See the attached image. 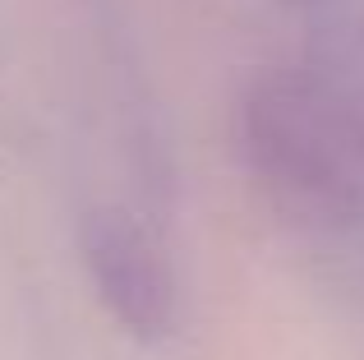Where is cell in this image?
Instances as JSON below:
<instances>
[{"mask_svg": "<svg viewBox=\"0 0 364 360\" xmlns=\"http://www.w3.org/2000/svg\"><path fill=\"white\" fill-rule=\"evenodd\" d=\"M240 144L258 185L328 226L364 222V79L272 70L240 107Z\"/></svg>", "mask_w": 364, "mask_h": 360, "instance_id": "obj_1", "label": "cell"}, {"mask_svg": "<svg viewBox=\"0 0 364 360\" xmlns=\"http://www.w3.org/2000/svg\"><path fill=\"white\" fill-rule=\"evenodd\" d=\"M83 268H88L97 300L124 333L152 342L176 324V277H171L161 250L148 240V231L124 213L88 217Z\"/></svg>", "mask_w": 364, "mask_h": 360, "instance_id": "obj_2", "label": "cell"}]
</instances>
